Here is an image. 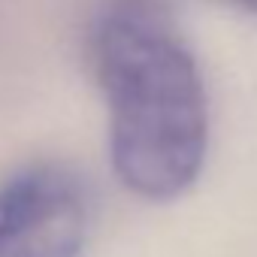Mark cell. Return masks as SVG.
Returning <instances> with one entry per match:
<instances>
[{"instance_id":"6da1fadb","label":"cell","mask_w":257,"mask_h":257,"mask_svg":"<svg viewBox=\"0 0 257 257\" xmlns=\"http://www.w3.org/2000/svg\"><path fill=\"white\" fill-rule=\"evenodd\" d=\"M91 55L115 176L152 203L182 197L209 155V94L191 46L161 0H109Z\"/></svg>"},{"instance_id":"7a4b0ae2","label":"cell","mask_w":257,"mask_h":257,"mask_svg":"<svg viewBox=\"0 0 257 257\" xmlns=\"http://www.w3.org/2000/svg\"><path fill=\"white\" fill-rule=\"evenodd\" d=\"M91 194L58 164H37L0 185V257H82Z\"/></svg>"},{"instance_id":"3957f363","label":"cell","mask_w":257,"mask_h":257,"mask_svg":"<svg viewBox=\"0 0 257 257\" xmlns=\"http://www.w3.org/2000/svg\"><path fill=\"white\" fill-rule=\"evenodd\" d=\"M227 4H233L236 10H245V13H254L257 16V0H227Z\"/></svg>"}]
</instances>
